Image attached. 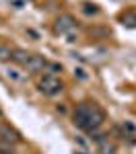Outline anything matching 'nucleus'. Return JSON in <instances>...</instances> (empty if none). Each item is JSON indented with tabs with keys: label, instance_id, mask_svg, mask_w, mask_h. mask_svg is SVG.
Instances as JSON below:
<instances>
[{
	"label": "nucleus",
	"instance_id": "f257e3e1",
	"mask_svg": "<svg viewBox=\"0 0 136 154\" xmlns=\"http://www.w3.org/2000/svg\"><path fill=\"white\" fill-rule=\"evenodd\" d=\"M72 121L76 128L85 131H95L105 121V111L97 103H78L72 113Z\"/></svg>",
	"mask_w": 136,
	"mask_h": 154
},
{
	"label": "nucleus",
	"instance_id": "f03ea898",
	"mask_svg": "<svg viewBox=\"0 0 136 154\" xmlns=\"http://www.w3.org/2000/svg\"><path fill=\"white\" fill-rule=\"evenodd\" d=\"M37 88H39L41 95L56 97V95H60V93H62V80L58 78V76H54V74H46V76L39 78Z\"/></svg>",
	"mask_w": 136,
	"mask_h": 154
},
{
	"label": "nucleus",
	"instance_id": "7ed1b4c3",
	"mask_svg": "<svg viewBox=\"0 0 136 154\" xmlns=\"http://www.w3.org/2000/svg\"><path fill=\"white\" fill-rule=\"evenodd\" d=\"M74 29H76V19L72 14H60L56 19V23H54V31L58 35H68V33H72Z\"/></svg>",
	"mask_w": 136,
	"mask_h": 154
},
{
	"label": "nucleus",
	"instance_id": "20e7f679",
	"mask_svg": "<svg viewBox=\"0 0 136 154\" xmlns=\"http://www.w3.org/2000/svg\"><path fill=\"white\" fill-rule=\"evenodd\" d=\"M46 66H48L46 58H43V56H37V54H33L31 58L27 60V64H25L27 72H31V74H37V72H41L43 68H46Z\"/></svg>",
	"mask_w": 136,
	"mask_h": 154
},
{
	"label": "nucleus",
	"instance_id": "39448f33",
	"mask_svg": "<svg viewBox=\"0 0 136 154\" xmlns=\"http://www.w3.org/2000/svg\"><path fill=\"white\" fill-rule=\"evenodd\" d=\"M0 138H2L6 144H17L19 140H21L19 131H14L11 125H6V123H2V125H0Z\"/></svg>",
	"mask_w": 136,
	"mask_h": 154
},
{
	"label": "nucleus",
	"instance_id": "423d86ee",
	"mask_svg": "<svg viewBox=\"0 0 136 154\" xmlns=\"http://www.w3.org/2000/svg\"><path fill=\"white\" fill-rule=\"evenodd\" d=\"M115 150H118V146H115V142H111L109 138H105V136L97 138V152L99 154H115Z\"/></svg>",
	"mask_w": 136,
	"mask_h": 154
},
{
	"label": "nucleus",
	"instance_id": "0eeeda50",
	"mask_svg": "<svg viewBox=\"0 0 136 154\" xmlns=\"http://www.w3.org/2000/svg\"><path fill=\"white\" fill-rule=\"evenodd\" d=\"M29 58H31V54H29V51H25V49H21V48L12 49V56H11V60L14 62V64H19V66H25Z\"/></svg>",
	"mask_w": 136,
	"mask_h": 154
},
{
	"label": "nucleus",
	"instance_id": "6e6552de",
	"mask_svg": "<svg viewBox=\"0 0 136 154\" xmlns=\"http://www.w3.org/2000/svg\"><path fill=\"white\" fill-rule=\"evenodd\" d=\"M12 56V49L8 45H0V62H6V60H11Z\"/></svg>",
	"mask_w": 136,
	"mask_h": 154
},
{
	"label": "nucleus",
	"instance_id": "1a4fd4ad",
	"mask_svg": "<svg viewBox=\"0 0 136 154\" xmlns=\"http://www.w3.org/2000/svg\"><path fill=\"white\" fill-rule=\"evenodd\" d=\"M122 21L126 27H136V14L134 12H128V14H124L122 17Z\"/></svg>",
	"mask_w": 136,
	"mask_h": 154
},
{
	"label": "nucleus",
	"instance_id": "9d476101",
	"mask_svg": "<svg viewBox=\"0 0 136 154\" xmlns=\"http://www.w3.org/2000/svg\"><path fill=\"white\" fill-rule=\"evenodd\" d=\"M83 12H85V14H97L99 8L95 6V4H89V2H85V4H83Z\"/></svg>",
	"mask_w": 136,
	"mask_h": 154
},
{
	"label": "nucleus",
	"instance_id": "9b49d317",
	"mask_svg": "<svg viewBox=\"0 0 136 154\" xmlns=\"http://www.w3.org/2000/svg\"><path fill=\"white\" fill-rule=\"evenodd\" d=\"M48 68H49V74H56L58 70H62V66H58V64H48Z\"/></svg>",
	"mask_w": 136,
	"mask_h": 154
},
{
	"label": "nucleus",
	"instance_id": "f8f14e48",
	"mask_svg": "<svg viewBox=\"0 0 136 154\" xmlns=\"http://www.w3.org/2000/svg\"><path fill=\"white\" fill-rule=\"evenodd\" d=\"M76 74H78V78H87V74H85V70H81V68H78V70H76Z\"/></svg>",
	"mask_w": 136,
	"mask_h": 154
},
{
	"label": "nucleus",
	"instance_id": "ddd939ff",
	"mask_svg": "<svg viewBox=\"0 0 136 154\" xmlns=\"http://www.w3.org/2000/svg\"><path fill=\"white\" fill-rule=\"evenodd\" d=\"M0 115H2V111H0Z\"/></svg>",
	"mask_w": 136,
	"mask_h": 154
}]
</instances>
